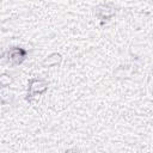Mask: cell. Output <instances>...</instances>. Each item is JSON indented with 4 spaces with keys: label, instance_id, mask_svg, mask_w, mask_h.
Listing matches in <instances>:
<instances>
[{
    "label": "cell",
    "instance_id": "1",
    "mask_svg": "<svg viewBox=\"0 0 153 153\" xmlns=\"http://www.w3.org/2000/svg\"><path fill=\"white\" fill-rule=\"evenodd\" d=\"M25 56V50H22V49H12L10 51V59L11 60H16V62H20Z\"/></svg>",
    "mask_w": 153,
    "mask_h": 153
}]
</instances>
